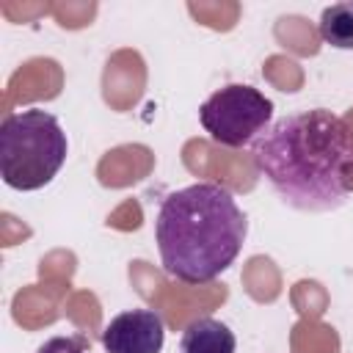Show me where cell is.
Instances as JSON below:
<instances>
[{
	"instance_id": "5b68a950",
	"label": "cell",
	"mask_w": 353,
	"mask_h": 353,
	"mask_svg": "<svg viewBox=\"0 0 353 353\" xmlns=\"http://www.w3.org/2000/svg\"><path fill=\"white\" fill-rule=\"evenodd\" d=\"M165 342L163 314L154 309H130L102 328L105 353H160Z\"/></svg>"
},
{
	"instance_id": "7a4b0ae2",
	"label": "cell",
	"mask_w": 353,
	"mask_h": 353,
	"mask_svg": "<svg viewBox=\"0 0 353 353\" xmlns=\"http://www.w3.org/2000/svg\"><path fill=\"white\" fill-rule=\"evenodd\" d=\"M248 237V218L232 190L193 182L168 193L154 218L163 270L185 284H207L234 265Z\"/></svg>"
},
{
	"instance_id": "277c9868",
	"label": "cell",
	"mask_w": 353,
	"mask_h": 353,
	"mask_svg": "<svg viewBox=\"0 0 353 353\" xmlns=\"http://www.w3.org/2000/svg\"><path fill=\"white\" fill-rule=\"evenodd\" d=\"M199 121L215 143L240 149L273 124V102L254 85L229 83L201 102Z\"/></svg>"
},
{
	"instance_id": "52a82bcc",
	"label": "cell",
	"mask_w": 353,
	"mask_h": 353,
	"mask_svg": "<svg viewBox=\"0 0 353 353\" xmlns=\"http://www.w3.org/2000/svg\"><path fill=\"white\" fill-rule=\"evenodd\" d=\"M320 39L334 50H353V3L325 6L317 22Z\"/></svg>"
},
{
	"instance_id": "6da1fadb",
	"label": "cell",
	"mask_w": 353,
	"mask_h": 353,
	"mask_svg": "<svg viewBox=\"0 0 353 353\" xmlns=\"http://www.w3.org/2000/svg\"><path fill=\"white\" fill-rule=\"evenodd\" d=\"M251 157L276 196L301 212H331L347 201L353 138L325 108L273 121L254 141Z\"/></svg>"
},
{
	"instance_id": "ba28073f",
	"label": "cell",
	"mask_w": 353,
	"mask_h": 353,
	"mask_svg": "<svg viewBox=\"0 0 353 353\" xmlns=\"http://www.w3.org/2000/svg\"><path fill=\"white\" fill-rule=\"evenodd\" d=\"M36 353H85L83 336H50Z\"/></svg>"
},
{
	"instance_id": "3957f363",
	"label": "cell",
	"mask_w": 353,
	"mask_h": 353,
	"mask_svg": "<svg viewBox=\"0 0 353 353\" xmlns=\"http://www.w3.org/2000/svg\"><path fill=\"white\" fill-rule=\"evenodd\" d=\"M69 138L61 121L41 108L17 110L0 124V176L8 188L30 193L50 185L63 168Z\"/></svg>"
},
{
	"instance_id": "8992f818",
	"label": "cell",
	"mask_w": 353,
	"mask_h": 353,
	"mask_svg": "<svg viewBox=\"0 0 353 353\" xmlns=\"http://www.w3.org/2000/svg\"><path fill=\"white\" fill-rule=\"evenodd\" d=\"M237 336L218 317H196L179 336V353H234Z\"/></svg>"
}]
</instances>
